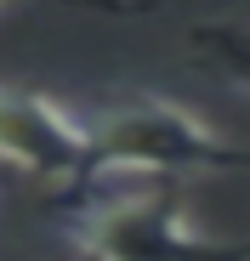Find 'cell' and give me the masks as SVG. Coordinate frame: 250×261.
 Wrapping results in <instances>:
<instances>
[{"label":"cell","mask_w":250,"mask_h":261,"mask_svg":"<svg viewBox=\"0 0 250 261\" xmlns=\"http://www.w3.org/2000/svg\"><path fill=\"white\" fill-rule=\"evenodd\" d=\"M63 239L80 255H114V261L216 250V239L199 233L188 222L182 199H171V193H91L86 204L68 210Z\"/></svg>","instance_id":"cell-2"},{"label":"cell","mask_w":250,"mask_h":261,"mask_svg":"<svg viewBox=\"0 0 250 261\" xmlns=\"http://www.w3.org/2000/svg\"><path fill=\"white\" fill-rule=\"evenodd\" d=\"M91 125V170L86 182H171V176H216L250 170V148L228 142L211 119L171 97H119Z\"/></svg>","instance_id":"cell-1"},{"label":"cell","mask_w":250,"mask_h":261,"mask_svg":"<svg viewBox=\"0 0 250 261\" xmlns=\"http://www.w3.org/2000/svg\"><path fill=\"white\" fill-rule=\"evenodd\" d=\"M0 165L46 182H86L91 170V125L46 91L0 85Z\"/></svg>","instance_id":"cell-3"},{"label":"cell","mask_w":250,"mask_h":261,"mask_svg":"<svg viewBox=\"0 0 250 261\" xmlns=\"http://www.w3.org/2000/svg\"><path fill=\"white\" fill-rule=\"evenodd\" d=\"M0 6H17V0H0ZM46 6H91V12H142L131 0H46Z\"/></svg>","instance_id":"cell-5"},{"label":"cell","mask_w":250,"mask_h":261,"mask_svg":"<svg viewBox=\"0 0 250 261\" xmlns=\"http://www.w3.org/2000/svg\"><path fill=\"white\" fill-rule=\"evenodd\" d=\"M193 57L228 74L239 91H250V29L244 23H205L193 29Z\"/></svg>","instance_id":"cell-4"}]
</instances>
